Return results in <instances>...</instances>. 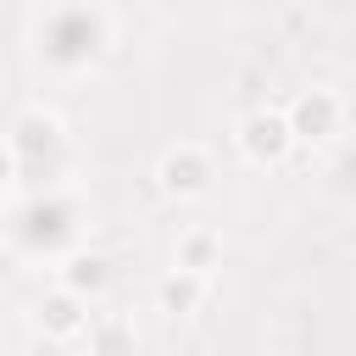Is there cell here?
<instances>
[{
  "label": "cell",
  "instance_id": "cell-1",
  "mask_svg": "<svg viewBox=\"0 0 356 356\" xmlns=\"http://www.w3.org/2000/svg\"><path fill=\"white\" fill-rule=\"evenodd\" d=\"M284 122H289V139L295 145H328L345 128V100L328 83H312V89H300L284 106Z\"/></svg>",
  "mask_w": 356,
  "mask_h": 356
},
{
  "label": "cell",
  "instance_id": "cell-9",
  "mask_svg": "<svg viewBox=\"0 0 356 356\" xmlns=\"http://www.w3.org/2000/svg\"><path fill=\"white\" fill-rule=\"evenodd\" d=\"M67 295H78V300H95V295H106V284H111V261L100 256V250H72L67 261H61V278H56Z\"/></svg>",
  "mask_w": 356,
  "mask_h": 356
},
{
  "label": "cell",
  "instance_id": "cell-10",
  "mask_svg": "<svg viewBox=\"0 0 356 356\" xmlns=\"http://www.w3.org/2000/svg\"><path fill=\"white\" fill-rule=\"evenodd\" d=\"M11 178H17V156H11V150H6V139H0V189H6Z\"/></svg>",
  "mask_w": 356,
  "mask_h": 356
},
{
  "label": "cell",
  "instance_id": "cell-5",
  "mask_svg": "<svg viewBox=\"0 0 356 356\" xmlns=\"http://www.w3.org/2000/svg\"><path fill=\"white\" fill-rule=\"evenodd\" d=\"M33 323H39V334L44 339H56V345H67V339H78L83 328H89V300H78V295H67L61 284L33 306Z\"/></svg>",
  "mask_w": 356,
  "mask_h": 356
},
{
  "label": "cell",
  "instance_id": "cell-7",
  "mask_svg": "<svg viewBox=\"0 0 356 356\" xmlns=\"http://www.w3.org/2000/svg\"><path fill=\"white\" fill-rule=\"evenodd\" d=\"M206 295H211V278H200V273L167 267V273L156 278V306H161L167 317H195V312L206 306Z\"/></svg>",
  "mask_w": 356,
  "mask_h": 356
},
{
  "label": "cell",
  "instance_id": "cell-8",
  "mask_svg": "<svg viewBox=\"0 0 356 356\" xmlns=\"http://www.w3.org/2000/svg\"><path fill=\"white\" fill-rule=\"evenodd\" d=\"M78 339H83L89 356H134V350H139V328H134V317H122V312L89 317V328H83Z\"/></svg>",
  "mask_w": 356,
  "mask_h": 356
},
{
  "label": "cell",
  "instance_id": "cell-3",
  "mask_svg": "<svg viewBox=\"0 0 356 356\" xmlns=\"http://www.w3.org/2000/svg\"><path fill=\"white\" fill-rule=\"evenodd\" d=\"M156 184H161V195H172V200H195V195H206L211 189V156L200 150V145H172V150H161V161H156Z\"/></svg>",
  "mask_w": 356,
  "mask_h": 356
},
{
  "label": "cell",
  "instance_id": "cell-6",
  "mask_svg": "<svg viewBox=\"0 0 356 356\" xmlns=\"http://www.w3.org/2000/svg\"><path fill=\"white\" fill-rule=\"evenodd\" d=\"M172 267L211 278V273L222 267V228H211V222H189V228L178 234V245H172Z\"/></svg>",
  "mask_w": 356,
  "mask_h": 356
},
{
  "label": "cell",
  "instance_id": "cell-2",
  "mask_svg": "<svg viewBox=\"0 0 356 356\" xmlns=\"http://www.w3.org/2000/svg\"><path fill=\"white\" fill-rule=\"evenodd\" d=\"M234 145H239V156H245L250 167H284V161H289V150H295L289 122H284V111H273V106L250 111V117L239 122Z\"/></svg>",
  "mask_w": 356,
  "mask_h": 356
},
{
  "label": "cell",
  "instance_id": "cell-4",
  "mask_svg": "<svg viewBox=\"0 0 356 356\" xmlns=\"http://www.w3.org/2000/svg\"><path fill=\"white\" fill-rule=\"evenodd\" d=\"M56 145H61V117H56L50 106H28V111L11 122V134H6V150L17 156V167L50 156Z\"/></svg>",
  "mask_w": 356,
  "mask_h": 356
}]
</instances>
